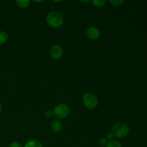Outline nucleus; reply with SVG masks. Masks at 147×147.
<instances>
[{"label": "nucleus", "mask_w": 147, "mask_h": 147, "mask_svg": "<svg viewBox=\"0 0 147 147\" xmlns=\"http://www.w3.org/2000/svg\"><path fill=\"white\" fill-rule=\"evenodd\" d=\"M1 108H2V106H1V102H0V112H1Z\"/></svg>", "instance_id": "obj_18"}, {"label": "nucleus", "mask_w": 147, "mask_h": 147, "mask_svg": "<svg viewBox=\"0 0 147 147\" xmlns=\"http://www.w3.org/2000/svg\"><path fill=\"white\" fill-rule=\"evenodd\" d=\"M63 54V48L60 47L59 45H55L52 47L51 50H50V55L51 57H53L54 60H59L62 57Z\"/></svg>", "instance_id": "obj_5"}, {"label": "nucleus", "mask_w": 147, "mask_h": 147, "mask_svg": "<svg viewBox=\"0 0 147 147\" xmlns=\"http://www.w3.org/2000/svg\"><path fill=\"white\" fill-rule=\"evenodd\" d=\"M106 147H122L120 142L116 140H111L110 142H107Z\"/></svg>", "instance_id": "obj_10"}, {"label": "nucleus", "mask_w": 147, "mask_h": 147, "mask_svg": "<svg viewBox=\"0 0 147 147\" xmlns=\"http://www.w3.org/2000/svg\"><path fill=\"white\" fill-rule=\"evenodd\" d=\"M46 21L49 26L54 28H57L63 25V17L60 13L53 11L49 13L46 17Z\"/></svg>", "instance_id": "obj_1"}, {"label": "nucleus", "mask_w": 147, "mask_h": 147, "mask_svg": "<svg viewBox=\"0 0 147 147\" xmlns=\"http://www.w3.org/2000/svg\"><path fill=\"white\" fill-rule=\"evenodd\" d=\"M93 4H94L95 7H103L105 5V4L106 3V1L105 0H94V1H92Z\"/></svg>", "instance_id": "obj_12"}, {"label": "nucleus", "mask_w": 147, "mask_h": 147, "mask_svg": "<svg viewBox=\"0 0 147 147\" xmlns=\"http://www.w3.org/2000/svg\"><path fill=\"white\" fill-rule=\"evenodd\" d=\"M83 101L85 106L89 109H95L98 103L97 97L91 93H85L83 97Z\"/></svg>", "instance_id": "obj_4"}, {"label": "nucleus", "mask_w": 147, "mask_h": 147, "mask_svg": "<svg viewBox=\"0 0 147 147\" xmlns=\"http://www.w3.org/2000/svg\"><path fill=\"white\" fill-rule=\"evenodd\" d=\"M50 127H51L53 131L55 133H58L62 129V124L60 121L54 120L50 123Z\"/></svg>", "instance_id": "obj_7"}, {"label": "nucleus", "mask_w": 147, "mask_h": 147, "mask_svg": "<svg viewBox=\"0 0 147 147\" xmlns=\"http://www.w3.org/2000/svg\"><path fill=\"white\" fill-rule=\"evenodd\" d=\"M24 147H43V146L40 142L35 139H32L27 142L24 145Z\"/></svg>", "instance_id": "obj_8"}, {"label": "nucleus", "mask_w": 147, "mask_h": 147, "mask_svg": "<svg viewBox=\"0 0 147 147\" xmlns=\"http://www.w3.org/2000/svg\"><path fill=\"white\" fill-rule=\"evenodd\" d=\"M16 4L20 8H26L28 7L30 4V0H17L16 1Z\"/></svg>", "instance_id": "obj_9"}, {"label": "nucleus", "mask_w": 147, "mask_h": 147, "mask_svg": "<svg viewBox=\"0 0 147 147\" xmlns=\"http://www.w3.org/2000/svg\"><path fill=\"white\" fill-rule=\"evenodd\" d=\"M129 127L124 123H118L112 128V133L118 138H123L127 136L129 133Z\"/></svg>", "instance_id": "obj_2"}, {"label": "nucleus", "mask_w": 147, "mask_h": 147, "mask_svg": "<svg viewBox=\"0 0 147 147\" xmlns=\"http://www.w3.org/2000/svg\"><path fill=\"white\" fill-rule=\"evenodd\" d=\"M123 2H124V1H123V0H111L110 1L111 4L115 7L121 6Z\"/></svg>", "instance_id": "obj_13"}, {"label": "nucleus", "mask_w": 147, "mask_h": 147, "mask_svg": "<svg viewBox=\"0 0 147 147\" xmlns=\"http://www.w3.org/2000/svg\"><path fill=\"white\" fill-rule=\"evenodd\" d=\"M45 116L47 118H51V117H53V116L54 115V113H53V111H52L47 110V111L45 112Z\"/></svg>", "instance_id": "obj_16"}, {"label": "nucleus", "mask_w": 147, "mask_h": 147, "mask_svg": "<svg viewBox=\"0 0 147 147\" xmlns=\"http://www.w3.org/2000/svg\"><path fill=\"white\" fill-rule=\"evenodd\" d=\"M107 139L106 138H101V139L99 140V144L102 146H106V144H107Z\"/></svg>", "instance_id": "obj_15"}, {"label": "nucleus", "mask_w": 147, "mask_h": 147, "mask_svg": "<svg viewBox=\"0 0 147 147\" xmlns=\"http://www.w3.org/2000/svg\"><path fill=\"white\" fill-rule=\"evenodd\" d=\"M113 136H114V134H113L112 132H110V133H108L107 135H106V138L109 139H113Z\"/></svg>", "instance_id": "obj_17"}, {"label": "nucleus", "mask_w": 147, "mask_h": 147, "mask_svg": "<svg viewBox=\"0 0 147 147\" xmlns=\"http://www.w3.org/2000/svg\"><path fill=\"white\" fill-rule=\"evenodd\" d=\"M70 113V108L65 103H60L55 107L53 113L57 119H65Z\"/></svg>", "instance_id": "obj_3"}, {"label": "nucleus", "mask_w": 147, "mask_h": 147, "mask_svg": "<svg viewBox=\"0 0 147 147\" xmlns=\"http://www.w3.org/2000/svg\"><path fill=\"white\" fill-rule=\"evenodd\" d=\"M86 34L89 39L92 40H96L100 37V32L98 27H90L87 29Z\"/></svg>", "instance_id": "obj_6"}, {"label": "nucleus", "mask_w": 147, "mask_h": 147, "mask_svg": "<svg viewBox=\"0 0 147 147\" xmlns=\"http://www.w3.org/2000/svg\"><path fill=\"white\" fill-rule=\"evenodd\" d=\"M9 147H22L21 144L18 142H12L11 143H10Z\"/></svg>", "instance_id": "obj_14"}, {"label": "nucleus", "mask_w": 147, "mask_h": 147, "mask_svg": "<svg viewBox=\"0 0 147 147\" xmlns=\"http://www.w3.org/2000/svg\"><path fill=\"white\" fill-rule=\"evenodd\" d=\"M8 39V35L4 31H0V45H2L7 42Z\"/></svg>", "instance_id": "obj_11"}]
</instances>
